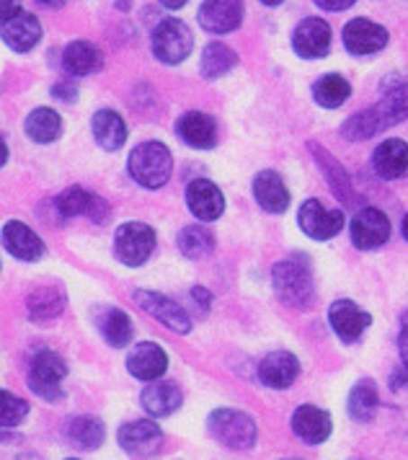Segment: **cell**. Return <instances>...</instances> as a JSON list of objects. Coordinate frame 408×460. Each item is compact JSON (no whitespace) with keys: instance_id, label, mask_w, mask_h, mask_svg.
Returning a JSON list of instances; mask_svg holds the SVG:
<instances>
[{"instance_id":"7bdbcfd3","label":"cell","mask_w":408,"mask_h":460,"mask_svg":"<svg viewBox=\"0 0 408 460\" xmlns=\"http://www.w3.org/2000/svg\"><path fill=\"white\" fill-rule=\"evenodd\" d=\"M165 8H171V11H176V8H184V3H189V0H161Z\"/></svg>"},{"instance_id":"9a60e30c","label":"cell","mask_w":408,"mask_h":460,"mask_svg":"<svg viewBox=\"0 0 408 460\" xmlns=\"http://www.w3.org/2000/svg\"><path fill=\"white\" fill-rule=\"evenodd\" d=\"M127 370L137 380H158L168 370V355L161 344L143 341L127 357Z\"/></svg>"},{"instance_id":"6da1fadb","label":"cell","mask_w":408,"mask_h":460,"mask_svg":"<svg viewBox=\"0 0 408 460\" xmlns=\"http://www.w3.org/2000/svg\"><path fill=\"white\" fill-rule=\"evenodd\" d=\"M271 285L279 300L292 308H306L313 300V272L306 256L295 253L271 270Z\"/></svg>"},{"instance_id":"2e32d148","label":"cell","mask_w":408,"mask_h":460,"mask_svg":"<svg viewBox=\"0 0 408 460\" xmlns=\"http://www.w3.org/2000/svg\"><path fill=\"white\" fill-rule=\"evenodd\" d=\"M186 205L191 209V215L200 220H207V223L217 220L225 209L223 191L207 179H197L186 187Z\"/></svg>"},{"instance_id":"f6af8a7d","label":"cell","mask_w":408,"mask_h":460,"mask_svg":"<svg viewBox=\"0 0 408 460\" xmlns=\"http://www.w3.org/2000/svg\"><path fill=\"white\" fill-rule=\"evenodd\" d=\"M262 3H264V5H279L282 0H262Z\"/></svg>"},{"instance_id":"ab89813d","label":"cell","mask_w":408,"mask_h":460,"mask_svg":"<svg viewBox=\"0 0 408 460\" xmlns=\"http://www.w3.org/2000/svg\"><path fill=\"white\" fill-rule=\"evenodd\" d=\"M21 0H3V22H8V19H13V16H19L21 13Z\"/></svg>"},{"instance_id":"7a4b0ae2","label":"cell","mask_w":408,"mask_h":460,"mask_svg":"<svg viewBox=\"0 0 408 460\" xmlns=\"http://www.w3.org/2000/svg\"><path fill=\"white\" fill-rule=\"evenodd\" d=\"M173 158L164 143H143L129 153V173L145 189H161L171 179Z\"/></svg>"},{"instance_id":"d6a6232c","label":"cell","mask_w":408,"mask_h":460,"mask_svg":"<svg viewBox=\"0 0 408 460\" xmlns=\"http://www.w3.org/2000/svg\"><path fill=\"white\" fill-rule=\"evenodd\" d=\"M349 93H351V85H349L347 78H341V75H324L315 88H313V96H315V102L324 106V109H336V106H341L349 99Z\"/></svg>"},{"instance_id":"74e56055","label":"cell","mask_w":408,"mask_h":460,"mask_svg":"<svg viewBox=\"0 0 408 460\" xmlns=\"http://www.w3.org/2000/svg\"><path fill=\"white\" fill-rule=\"evenodd\" d=\"M26 414H29V403H26L23 398L13 396V394L5 391V394H3V417H0L3 427H5V429L19 427Z\"/></svg>"},{"instance_id":"7402d4cb","label":"cell","mask_w":408,"mask_h":460,"mask_svg":"<svg viewBox=\"0 0 408 460\" xmlns=\"http://www.w3.org/2000/svg\"><path fill=\"white\" fill-rule=\"evenodd\" d=\"M41 40V23L37 16L21 11L19 16L3 22V42L13 52H29Z\"/></svg>"},{"instance_id":"e575fe53","label":"cell","mask_w":408,"mask_h":460,"mask_svg":"<svg viewBox=\"0 0 408 460\" xmlns=\"http://www.w3.org/2000/svg\"><path fill=\"white\" fill-rule=\"evenodd\" d=\"M212 246H215V241H212L209 230L200 228V226H189L179 233V249L189 259H200L207 252H212Z\"/></svg>"},{"instance_id":"ee69618b","label":"cell","mask_w":408,"mask_h":460,"mask_svg":"<svg viewBox=\"0 0 408 460\" xmlns=\"http://www.w3.org/2000/svg\"><path fill=\"white\" fill-rule=\"evenodd\" d=\"M41 5H52V8H55V5H62V3H65V0H40Z\"/></svg>"},{"instance_id":"5bb4252c","label":"cell","mask_w":408,"mask_h":460,"mask_svg":"<svg viewBox=\"0 0 408 460\" xmlns=\"http://www.w3.org/2000/svg\"><path fill=\"white\" fill-rule=\"evenodd\" d=\"M292 47L300 58L307 60L324 58L331 47V26L324 19H306L303 23H297L292 34Z\"/></svg>"},{"instance_id":"1f68e13d","label":"cell","mask_w":408,"mask_h":460,"mask_svg":"<svg viewBox=\"0 0 408 460\" xmlns=\"http://www.w3.org/2000/svg\"><path fill=\"white\" fill-rule=\"evenodd\" d=\"M377 409V388L372 380H359L349 394V414L357 421H369Z\"/></svg>"},{"instance_id":"9c48e42d","label":"cell","mask_w":408,"mask_h":460,"mask_svg":"<svg viewBox=\"0 0 408 460\" xmlns=\"http://www.w3.org/2000/svg\"><path fill=\"white\" fill-rule=\"evenodd\" d=\"M120 445H122L124 453H129L135 458H147V456H153L164 445V432L150 419L127 421L120 429Z\"/></svg>"},{"instance_id":"f546056e","label":"cell","mask_w":408,"mask_h":460,"mask_svg":"<svg viewBox=\"0 0 408 460\" xmlns=\"http://www.w3.org/2000/svg\"><path fill=\"white\" fill-rule=\"evenodd\" d=\"M99 329H102V336L117 349L127 347L132 341V321L129 315L120 311V308H109L103 311V315L99 318Z\"/></svg>"},{"instance_id":"f35d334b","label":"cell","mask_w":408,"mask_h":460,"mask_svg":"<svg viewBox=\"0 0 408 460\" xmlns=\"http://www.w3.org/2000/svg\"><path fill=\"white\" fill-rule=\"evenodd\" d=\"M324 11H347L357 0H315Z\"/></svg>"},{"instance_id":"52a82bcc","label":"cell","mask_w":408,"mask_h":460,"mask_svg":"<svg viewBox=\"0 0 408 460\" xmlns=\"http://www.w3.org/2000/svg\"><path fill=\"white\" fill-rule=\"evenodd\" d=\"M390 238V220L377 208L359 209L351 220V243L362 252L380 249Z\"/></svg>"},{"instance_id":"8d00e7d4","label":"cell","mask_w":408,"mask_h":460,"mask_svg":"<svg viewBox=\"0 0 408 460\" xmlns=\"http://www.w3.org/2000/svg\"><path fill=\"white\" fill-rule=\"evenodd\" d=\"M310 150L315 153L318 164H321V168H324L328 184L336 189V194H339L344 202H349V179H347V173H344V168L339 166V161H333L326 150H321V146H310Z\"/></svg>"},{"instance_id":"ba28073f","label":"cell","mask_w":408,"mask_h":460,"mask_svg":"<svg viewBox=\"0 0 408 460\" xmlns=\"http://www.w3.org/2000/svg\"><path fill=\"white\" fill-rule=\"evenodd\" d=\"M297 223L310 238L328 241V238L339 235V230L344 228V212L341 209H328L318 199H307L306 205L300 208Z\"/></svg>"},{"instance_id":"cb8c5ba5","label":"cell","mask_w":408,"mask_h":460,"mask_svg":"<svg viewBox=\"0 0 408 460\" xmlns=\"http://www.w3.org/2000/svg\"><path fill=\"white\" fill-rule=\"evenodd\" d=\"M253 197L266 212H274V215L289 208V191H287L282 176L274 171H262L253 179Z\"/></svg>"},{"instance_id":"d4e9b609","label":"cell","mask_w":408,"mask_h":460,"mask_svg":"<svg viewBox=\"0 0 408 460\" xmlns=\"http://www.w3.org/2000/svg\"><path fill=\"white\" fill-rule=\"evenodd\" d=\"M102 49L91 42H73L62 52V65L73 75H91L102 67Z\"/></svg>"},{"instance_id":"7c38bea8","label":"cell","mask_w":408,"mask_h":460,"mask_svg":"<svg viewBox=\"0 0 408 460\" xmlns=\"http://www.w3.org/2000/svg\"><path fill=\"white\" fill-rule=\"evenodd\" d=\"M344 44L351 55H375L388 44V31L369 19H354L344 26Z\"/></svg>"},{"instance_id":"ac0fdd59","label":"cell","mask_w":408,"mask_h":460,"mask_svg":"<svg viewBox=\"0 0 408 460\" xmlns=\"http://www.w3.org/2000/svg\"><path fill=\"white\" fill-rule=\"evenodd\" d=\"M3 243L21 261H37V259L44 256V241L29 226L16 223V220L5 223V228H3Z\"/></svg>"},{"instance_id":"d590c367","label":"cell","mask_w":408,"mask_h":460,"mask_svg":"<svg viewBox=\"0 0 408 460\" xmlns=\"http://www.w3.org/2000/svg\"><path fill=\"white\" fill-rule=\"evenodd\" d=\"M93 194H88L83 187H70L58 197V212L62 217H75V215H88L93 208Z\"/></svg>"},{"instance_id":"d6986e66","label":"cell","mask_w":408,"mask_h":460,"mask_svg":"<svg viewBox=\"0 0 408 460\" xmlns=\"http://www.w3.org/2000/svg\"><path fill=\"white\" fill-rule=\"evenodd\" d=\"M140 401H143V409L150 417H168L182 406L184 394L173 380H153L143 391Z\"/></svg>"},{"instance_id":"836d02e7","label":"cell","mask_w":408,"mask_h":460,"mask_svg":"<svg viewBox=\"0 0 408 460\" xmlns=\"http://www.w3.org/2000/svg\"><path fill=\"white\" fill-rule=\"evenodd\" d=\"M65 308V297L58 290H49V288H41L34 290L29 297V315L34 321H52L58 318Z\"/></svg>"},{"instance_id":"b9f144b4","label":"cell","mask_w":408,"mask_h":460,"mask_svg":"<svg viewBox=\"0 0 408 460\" xmlns=\"http://www.w3.org/2000/svg\"><path fill=\"white\" fill-rule=\"evenodd\" d=\"M398 349H401V357H404V365L408 367V321L406 326H404V332L398 336Z\"/></svg>"},{"instance_id":"8992f818","label":"cell","mask_w":408,"mask_h":460,"mask_svg":"<svg viewBox=\"0 0 408 460\" xmlns=\"http://www.w3.org/2000/svg\"><path fill=\"white\" fill-rule=\"evenodd\" d=\"M67 376V367L60 359V355L49 352V349H41L31 359V367H29V388L37 394V396L47 398V401H60L62 388L60 383Z\"/></svg>"},{"instance_id":"8fae6325","label":"cell","mask_w":408,"mask_h":460,"mask_svg":"<svg viewBox=\"0 0 408 460\" xmlns=\"http://www.w3.org/2000/svg\"><path fill=\"white\" fill-rule=\"evenodd\" d=\"M244 22V0H204L200 23L212 34L235 31Z\"/></svg>"},{"instance_id":"3957f363","label":"cell","mask_w":408,"mask_h":460,"mask_svg":"<svg viewBox=\"0 0 408 460\" xmlns=\"http://www.w3.org/2000/svg\"><path fill=\"white\" fill-rule=\"evenodd\" d=\"M209 432L233 450H248L256 445V421L238 409H217L209 417Z\"/></svg>"},{"instance_id":"83f0119b","label":"cell","mask_w":408,"mask_h":460,"mask_svg":"<svg viewBox=\"0 0 408 460\" xmlns=\"http://www.w3.org/2000/svg\"><path fill=\"white\" fill-rule=\"evenodd\" d=\"M372 114H375L377 125L383 129L408 119V84L393 88L380 104L372 106Z\"/></svg>"},{"instance_id":"603a6c76","label":"cell","mask_w":408,"mask_h":460,"mask_svg":"<svg viewBox=\"0 0 408 460\" xmlns=\"http://www.w3.org/2000/svg\"><path fill=\"white\" fill-rule=\"evenodd\" d=\"M176 132H179V137L184 140L186 146L200 147V150H209L217 140L215 119L202 114V111H186L184 117L176 122Z\"/></svg>"},{"instance_id":"30bf717a","label":"cell","mask_w":408,"mask_h":460,"mask_svg":"<svg viewBox=\"0 0 408 460\" xmlns=\"http://www.w3.org/2000/svg\"><path fill=\"white\" fill-rule=\"evenodd\" d=\"M135 303L145 308L147 314L153 315L155 321H161L164 326H168L176 334H189L191 332V321L184 314V308L173 300H168L161 293H147V290H137L135 293Z\"/></svg>"},{"instance_id":"e0dca14e","label":"cell","mask_w":408,"mask_h":460,"mask_svg":"<svg viewBox=\"0 0 408 460\" xmlns=\"http://www.w3.org/2000/svg\"><path fill=\"white\" fill-rule=\"evenodd\" d=\"M292 429L307 445H321V442H326L331 438L333 421H331V417H328L324 409L306 403V406H300L292 414Z\"/></svg>"},{"instance_id":"f1b7e54d","label":"cell","mask_w":408,"mask_h":460,"mask_svg":"<svg viewBox=\"0 0 408 460\" xmlns=\"http://www.w3.org/2000/svg\"><path fill=\"white\" fill-rule=\"evenodd\" d=\"M238 65V55L223 42H212L204 47L202 52V75L215 81L220 78L225 73H230L233 67Z\"/></svg>"},{"instance_id":"4fadbf2b","label":"cell","mask_w":408,"mask_h":460,"mask_svg":"<svg viewBox=\"0 0 408 460\" xmlns=\"http://www.w3.org/2000/svg\"><path fill=\"white\" fill-rule=\"evenodd\" d=\"M328 321L341 341H357L372 323V315L362 311L359 305H354L351 300H336L328 308Z\"/></svg>"},{"instance_id":"4316f807","label":"cell","mask_w":408,"mask_h":460,"mask_svg":"<svg viewBox=\"0 0 408 460\" xmlns=\"http://www.w3.org/2000/svg\"><path fill=\"white\" fill-rule=\"evenodd\" d=\"M106 438V427L99 417H75L67 424V439L78 450H96Z\"/></svg>"},{"instance_id":"60d3db41","label":"cell","mask_w":408,"mask_h":460,"mask_svg":"<svg viewBox=\"0 0 408 460\" xmlns=\"http://www.w3.org/2000/svg\"><path fill=\"white\" fill-rule=\"evenodd\" d=\"M55 96H58V99H65V102H75V88H73V84H58Z\"/></svg>"},{"instance_id":"277c9868","label":"cell","mask_w":408,"mask_h":460,"mask_svg":"<svg viewBox=\"0 0 408 460\" xmlns=\"http://www.w3.org/2000/svg\"><path fill=\"white\" fill-rule=\"evenodd\" d=\"M117 259L127 267H140L155 252V230L145 223H124L114 238Z\"/></svg>"},{"instance_id":"484cf974","label":"cell","mask_w":408,"mask_h":460,"mask_svg":"<svg viewBox=\"0 0 408 460\" xmlns=\"http://www.w3.org/2000/svg\"><path fill=\"white\" fill-rule=\"evenodd\" d=\"M93 137L106 150H120L127 143V127L117 111L102 109L93 117Z\"/></svg>"},{"instance_id":"bcb514c9","label":"cell","mask_w":408,"mask_h":460,"mask_svg":"<svg viewBox=\"0 0 408 460\" xmlns=\"http://www.w3.org/2000/svg\"><path fill=\"white\" fill-rule=\"evenodd\" d=\"M404 235H406V241H408V215L404 217Z\"/></svg>"},{"instance_id":"44dd1931","label":"cell","mask_w":408,"mask_h":460,"mask_svg":"<svg viewBox=\"0 0 408 460\" xmlns=\"http://www.w3.org/2000/svg\"><path fill=\"white\" fill-rule=\"evenodd\" d=\"M300 376V362L289 352H274L262 359L259 365V377L269 388H289Z\"/></svg>"},{"instance_id":"5b68a950","label":"cell","mask_w":408,"mask_h":460,"mask_svg":"<svg viewBox=\"0 0 408 460\" xmlns=\"http://www.w3.org/2000/svg\"><path fill=\"white\" fill-rule=\"evenodd\" d=\"M191 42L194 40H191L189 26L179 19H165L153 31V52L165 65L184 63L191 52Z\"/></svg>"},{"instance_id":"ffe728a7","label":"cell","mask_w":408,"mask_h":460,"mask_svg":"<svg viewBox=\"0 0 408 460\" xmlns=\"http://www.w3.org/2000/svg\"><path fill=\"white\" fill-rule=\"evenodd\" d=\"M372 168L380 179L393 181L401 179L408 171V146L404 140H386L383 146L375 147L372 153Z\"/></svg>"},{"instance_id":"4dcf8cb0","label":"cell","mask_w":408,"mask_h":460,"mask_svg":"<svg viewBox=\"0 0 408 460\" xmlns=\"http://www.w3.org/2000/svg\"><path fill=\"white\" fill-rule=\"evenodd\" d=\"M26 132L37 143H52V140H58L62 132L60 114L52 111V109H37V111H31L29 119H26Z\"/></svg>"}]
</instances>
